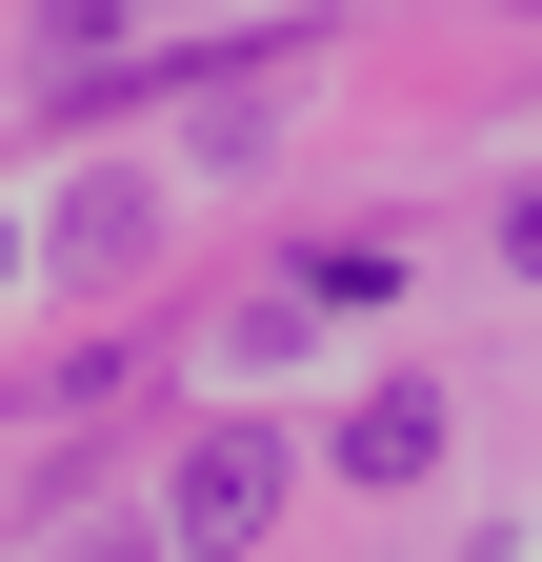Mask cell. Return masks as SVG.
I'll return each instance as SVG.
<instances>
[{
	"label": "cell",
	"instance_id": "cell-1",
	"mask_svg": "<svg viewBox=\"0 0 542 562\" xmlns=\"http://www.w3.org/2000/svg\"><path fill=\"white\" fill-rule=\"evenodd\" d=\"M261 522H282V442H261V422H222V442H181V503H161V542L241 562Z\"/></svg>",
	"mask_w": 542,
	"mask_h": 562
},
{
	"label": "cell",
	"instance_id": "cell-2",
	"mask_svg": "<svg viewBox=\"0 0 542 562\" xmlns=\"http://www.w3.org/2000/svg\"><path fill=\"white\" fill-rule=\"evenodd\" d=\"M422 462H442V382H382L342 422V482H422Z\"/></svg>",
	"mask_w": 542,
	"mask_h": 562
},
{
	"label": "cell",
	"instance_id": "cell-3",
	"mask_svg": "<svg viewBox=\"0 0 542 562\" xmlns=\"http://www.w3.org/2000/svg\"><path fill=\"white\" fill-rule=\"evenodd\" d=\"M60 261H101V281H121V261H142V201H121V181H81V201H60Z\"/></svg>",
	"mask_w": 542,
	"mask_h": 562
}]
</instances>
